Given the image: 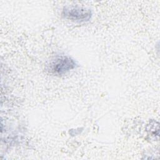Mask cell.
Masks as SVG:
<instances>
[{
  "label": "cell",
  "mask_w": 160,
  "mask_h": 160,
  "mask_svg": "<svg viewBox=\"0 0 160 160\" xmlns=\"http://www.w3.org/2000/svg\"><path fill=\"white\" fill-rule=\"evenodd\" d=\"M76 61L67 56H61L56 58L50 64L51 71L56 75H63L76 66Z\"/></svg>",
  "instance_id": "6da1fadb"
},
{
  "label": "cell",
  "mask_w": 160,
  "mask_h": 160,
  "mask_svg": "<svg viewBox=\"0 0 160 160\" xmlns=\"http://www.w3.org/2000/svg\"><path fill=\"white\" fill-rule=\"evenodd\" d=\"M62 16L67 19L76 22H86L91 19L92 12L90 9L79 7H67L62 10Z\"/></svg>",
  "instance_id": "7a4b0ae2"
}]
</instances>
